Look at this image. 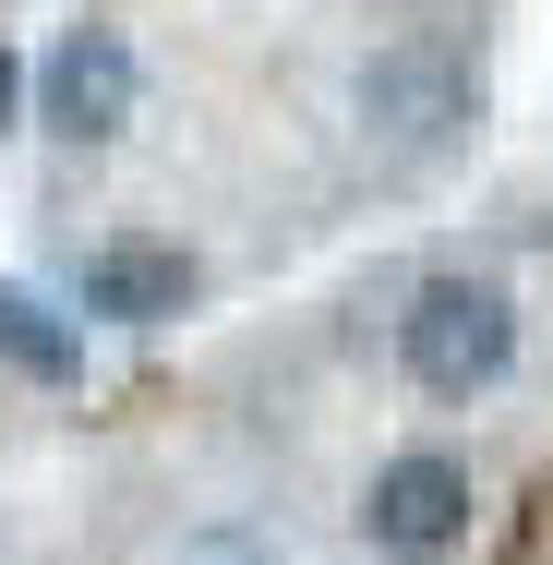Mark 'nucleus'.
Returning a JSON list of instances; mask_svg holds the SVG:
<instances>
[{"mask_svg": "<svg viewBox=\"0 0 553 565\" xmlns=\"http://www.w3.org/2000/svg\"><path fill=\"white\" fill-rule=\"evenodd\" d=\"M397 361H410L422 397H481L518 361V301L493 277H422L410 313H397Z\"/></svg>", "mask_w": 553, "mask_h": 565, "instance_id": "nucleus-2", "label": "nucleus"}, {"mask_svg": "<svg viewBox=\"0 0 553 565\" xmlns=\"http://www.w3.org/2000/svg\"><path fill=\"white\" fill-rule=\"evenodd\" d=\"M169 565H277V554H265L253 530H193V542H181Z\"/></svg>", "mask_w": 553, "mask_h": 565, "instance_id": "nucleus-7", "label": "nucleus"}, {"mask_svg": "<svg viewBox=\"0 0 553 565\" xmlns=\"http://www.w3.org/2000/svg\"><path fill=\"white\" fill-rule=\"evenodd\" d=\"M73 301L109 313V326H169V313L193 301V253H181V241H97V253L73 265Z\"/></svg>", "mask_w": 553, "mask_h": 565, "instance_id": "nucleus-5", "label": "nucleus"}, {"mask_svg": "<svg viewBox=\"0 0 553 565\" xmlns=\"http://www.w3.org/2000/svg\"><path fill=\"white\" fill-rule=\"evenodd\" d=\"M145 97V73H132V36L120 24H73L49 61H36V120L61 132V145H109L120 120Z\"/></svg>", "mask_w": 553, "mask_h": 565, "instance_id": "nucleus-4", "label": "nucleus"}, {"mask_svg": "<svg viewBox=\"0 0 553 565\" xmlns=\"http://www.w3.org/2000/svg\"><path fill=\"white\" fill-rule=\"evenodd\" d=\"M349 109H361V145H373V157L434 169L445 145L481 120V73H469L457 49H434V36H397V49H373V61H361Z\"/></svg>", "mask_w": 553, "mask_h": 565, "instance_id": "nucleus-1", "label": "nucleus"}, {"mask_svg": "<svg viewBox=\"0 0 553 565\" xmlns=\"http://www.w3.org/2000/svg\"><path fill=\"white\" fill-rule=\"evenodd\" d=\"M361 530H373V554H385V565H445L457 542H469V469L434 457V446L385 457V469H373Z\"/></svg>", "mask_w": 553, "mask_h": 565, "instance_id": "nucleus-3", "label": "nucleus"}, {"mask_svg": "<svg viewBox=\"0 0 553 565\" xmlns=\"http://www.w3.org/2000/svg\"><path fill=\"white\" fill-rule=\"evenodd\" d=\"M12 109H24V61L0 49V132H12Z\"/></svg>", "mask_w": 553, "mask_h": 565, "instance_id": "nucleus-8", "label": "nucleus"}, {"mask_svg": "<svg viewBox=\"0 0 553 565\" xmlns=\"http://www.w3.org/2000/svg\"><path fill=\"white\" fill-rule=\"evenodd\" d=\"M0 361L36 373V385H61V373H85V338H73L36 289H0Z\"/></svg>", "mask_w": 553, "mask_h": 565, "instance_id": "nucleus-6", "label": "nucleus"}]
</instances>
